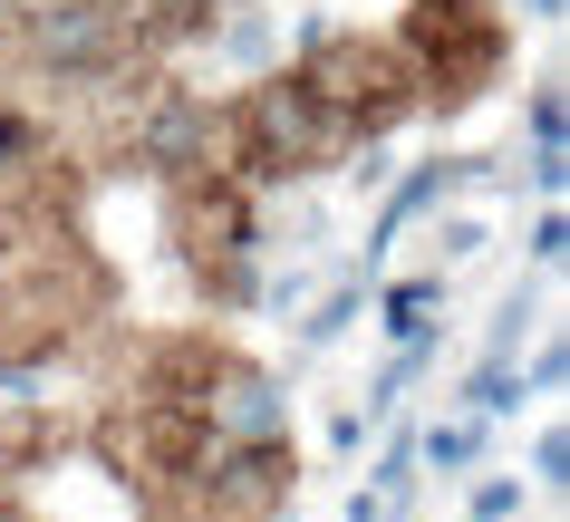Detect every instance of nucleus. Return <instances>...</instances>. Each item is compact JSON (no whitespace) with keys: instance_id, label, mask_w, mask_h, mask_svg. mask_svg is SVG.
<instances>
[{"instance_id":"39448f33","label":"nucleus","mask_w":570,"mask_h":522,"mask_svg":"<svg viewBox=\"0 0 570 522\" xmlns=\"http://www.w3.org/2000/svg\"><path fill=\"white\" fill-rule=\"evenodd\" d=\"M532 20H561V0H532Z\"/></svg>"},{"instance_id":"f03ea898","label":"nucleus","mask_w":570,"mask_h":522,"mask_svg":"<svg viewBox=\"0 0 570 522\" xmlns=\"http://www.w3.org/2000/svg\"><path fill=\"white\" fill-rule=\"evenodd\" d=\"M474 445H483V416H454V426L425 435V464H435V474H445V464H474Z\"/></svg>"},{"instance_id":"f257e3e1","label":"nucleus","mask_w":570,"mask_h":522,"mask_svg":"<svg viewBox=\"0 0 570 522\" xmlns=\"http://www.w3.org/2000/svg\"><path fill=\"white\" fill-rule=\"evenodd\" d=\"M512 49V20L493 0H416L406 10V39H396V59L416 78L435 107H464V97L493 88V68Z\"/></svg>"},{"instance_id":"7ed1b4c3","label":"nucleus","mask_w":570,"mask_h":522,"mask_svg":"<svg viewBox=\"0 0 570 522\" xmlns=\"http://www.w3.org/2000/svg\"><path fill=\"white\" fill-rule=\"evenodd\" d=\"M425 309H435V280H406V290L387 301V338H416V329H425Z\"/></svg>"},{"instance_id":"423d86ee","label":"nucleus","mask_w":570,"mask_h":522,"mask_svg":"<svg viewBox=\"0 0 570 522\" xmlns=\"http://www.w3.org/2000/svg\"><path fill=\"white\" fill-rule=\"evenodd\" d=\"M0 522H30V513H20V503H0Z\"/></svg>"},{"instance_id":"20e7f679","label":"nucleus","mask_w":570,"mask_h":522,"mask_svg":"<svg viewBox=\"0 0 570 522\" xmlns=\"http://www.w3.org/2000/svg\"><path fill=\"white\" fill-rule=\"evenodd\" d=\"M512 503H522V484H512V474H503V484H474V522H503Z\"/></svg>"}]
</instances>
